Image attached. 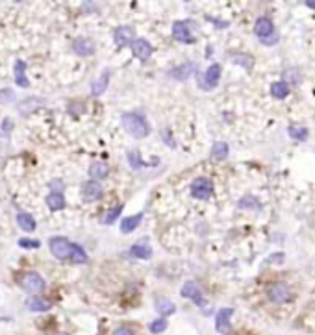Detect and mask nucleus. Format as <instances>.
I'll return each mask as SVG.
<instances>
[{
	"label": "nucleus",
	"instance_id": "1",
	"mask_svg": "<svg viewBox=\"0 0 315 335\" xmlns=\"http://www.w3.org/2000/svg\"><path fill=\"white\" fill-rule=\"evenodd\" d=\"M121 122H123V128L136 139H145L148 135V132H150L146 121L143 119V115L139 113H124L121 117Z\"/></svg>",
	"mask_w": 315,
	"mask_h": 335
},
{
	"label": "nucleus",
	"instance_id": "2",
	"mask_svg": "<svg viewBox=\"0 0 315 335\" xmlns=\"http://www.w3.org/2000/svg\"><path fill=\"white\" fill-rule=\"evenodd\" d=\"M72 246H74V243H70L69 239L60 235L52 237V239L48 241V248L54 254V258L58 259H70V256H72Z\"/></svg>",
	"mask_w": 315,
	"mask_h": 335
},
{
	"label": "nucleus",
	"instance_id": "3",
	"mask_svg": "<svg viewBox=\"0 0 315 335\" xmlns=\"http://www.w3.org/2000/svg\"><path fill=\"white\" fill-rule=\"evenodd\" d=\"M191 195L199 200H208V198L213 195V183L210 178H204V176H199L195 178L191 183Z\"/></svg>",
	"mask_w": 315,
	"mask_h": 335
},
{
	"label": "nucleus",
	"instance_id": "4",
	"mask_svg": "<svg viewBox=\"0 0 315 335\" xmlns=\"http://www.w3.org/2000/svg\"><path fill=\"white\" fill-rule=\"evenodd\" d=\"M267 297L275 304H285L291 300V289L285 283H273L267 289Z\"/></svg>",
	"mask_w": 315,
	"mask_h": 335
},
{
	"label": "nucleus",
	"instance_id": "5",
	"mask_svg": "<svg viewBox=\"0 0 315 335\" xmlns=\"http://www.w3.org/2000/svg\"><path fill=\"white\" fill-rule=\"evenodd\" d=\"M21 287H23L26 293H30V295H37V293H41V291L45 289V280H43V276H39L37 272H28V274L23 276Z\"/></svg>",
	"mask_w": 315,
	"mask_h": 335
},
{
	"label": "nucleus",
	"instance_id": "6",
	"mask_svg": "<svg viewBox=\"0 0 315 335\" xmlns=\"http://www.w3.org/2000/svg\"><path fill=\"white\" fill-rule=\"evenodd\" d=\"M189 26H191L189 21H176V23L173 24V37L180 41V43H185V45L195 43V35H193Z\"/></svg>",
	"mask_w": 315,
	"mask_h": 335
},
{
	"label": "nucleus",
	"instance_id": "7",
	"mask_svg": "<svg viewBox=\"0 0 315 335\" xmlns=\"http://www.w3.org/2000/svg\"><path fill=\"white\" fill-rule=\"evenodd\" d=\"M221 72H223V69H221L219 63L210 65L206 72H204V76L200 78V87L202 89H213V87H217L219 80H221Z\"/></svg>",
	"mask_w": 315,
	"mask_h": 335
},
{
	"label": "nucleus",
	"instance_id": "8",
	"mask_svg": "<svg viewBox=\"0 0 315 335\" xmlns=\"http://www.w3.org/2000/svg\"><path fill=\"white\" fill-rule=\"evenodd\" d=\"M234 315V309L232 307H223V309H219L215 315V328L219 334L223 335H228L232 332V326H230V317Z\"/></svg>",
	"mask_w": 315,
	"mask_h": 335
},
{
	"label": "nucleus",
	"instance_id": "9",
	"mask_svg": "<svg viewBox=\"0 0 315 335\" xmlns=\"http://www.w3.org/2000/svg\"><path fill=\"white\" fill-rule=\"evenodd\" d=\"M254 34L260 37V41L273 37V35H275V26L271 23V19H267V17H260V19L256 21V24H254Z\"/></svg>",
	"mask_w": 315,
	"mask_h": 335
},
{
	"label": "nucleus",
	"instance_id": "10",
	"mask_svg": "<svg viewBox=\"0 0 315 335\" xmlns=\"http://www.w3.org/2000/svg\"><path fill=\"white\" fill-rule=\"evenodd\" d=\"M102 197V185H100L97 180H89V182L84 183L82 187V198L85 202H95Z\"/></svg>",
	"mask_w": 315,
	"mask_h": 335
},
{
	"label": "nucleus",
	"instance_id": "11",
	"mask_svg": "<svg viewBox=\"0 0 315 335\" xmlns=\"http://www.w3.org/2000/svg\"><path fill=\"white\" fill-rule=\"evenodd\" d=\"M132 54L141 61H146L150 58V54H152V46L150 43L146 41V39H136L134 43H132Z\"/></svg>",
	"mask_w": 315,
	"mask_h": 335
},
{
	"label": "nucleus",
	"instance_id": "12",
	"mask_svg": "<svg viewBox=\"0 0 315 335\" xmlns=\"http://www.w3.org/2000/svg\"><path fill=\"white\" fill-rule=\"evenodd\" d=\"M134 28L132 26H119L115 32H113V39H115L117 46H126L132 45L136 39H134Z\"/></svg>",
	"mask_w": 315,
	"mask_h": 335
},
{
	"label": "nucleus",
	"instance_id": "13",
	"mask_svg": "<svg viewBox=\"0 0 315 335\" xmlns=\"http://www.w3.org/2000/svg\"><path fill=\"white\" fill-rule=\"evenodd\" d=\"M180 295H182L184 298H191L193 302H195L197 305H200V307L206 304V302H204V298H202V293H200V289L197 287V283L195 282H185L184 287H182V291H180Z\"/></svg>",
	"mask_w": 315,
	"mask_h": 335
},
{
	"label": "nucleus",
	"instance_id": "14",
	"mask_svg": "<svg viewBox=\"0 0 315 335\" xmlns=\"http://www.w3.org/2000/svg\"><path fill=\"white\" fill-rule=\"evenodd\" d=\"M72 50H74V54H78V56H91V54L95 52V45H93L91 39L80 37L72 43Z\"/></svg>",
	"mask_w": 315,
	"mask_h": 335
},
{
	"label": "nucleus",
	"instance_id": "15",
	"mask_svg": "<svg viewBox=\"0 0 315 335\" xmlns=\"http://www.w3.org/2000/svg\"><path fill=\"white\" fill-rule=\"evenodd\" d=\"M13 74H15V82L19 87H30V82L26 78V63L23 60L15 61V67H13Z\"/></svg>",
	"mask_w": 315,
	"mask_h": 335
},
{
	"label": "nucleus",
	"instance_id": "16",
	"mask_svg": "<svg viewBox=\"0 0 315 335\" xmlns=\"http://www.w3.org/2000/svg\"><path fill=\"white\" fill-rule=\"evenodd\" d=\"M26 305H28V309L34 311V313H45L52 307V302H50V300H46V298H43V297H32Z\"/></svg>",
	"mask_w": 315,
	"mask_h": 335
},
{
	"label": "nucleus",
	"instance_id": "17",
	"mask_svg": "<svg viewBox=\"0 0 315 335\" xmlns=\"http://www.w3.org/2000/svg\"><path fill=\"white\" fill-rule=\"evenodd\" d=\"M108 85H109V70H104V72L91 84V95L100 97L102 93L108 89Z\"/></svg>",
	"mask_w": 315,
	"mask_h": 335
},
{
	"label": "nucleus",
	"instance_id": "18",
	"mask_svg": "<svg viewBox=\"0 0 315 335\" xmlns=\"http://www.w3.org/2000/svg\"><path fill=\"white\" fill-rule=\"evenodd\" d=\"M141 221H143V213L124 217L123 221H121V232H123V234H132V232L141 224Z\"/></svg>",
	"mask_w": 315,
	"mask_h": 335
},
{
	"label": "nucleus",
	"instance_id": "19",
	"mask_svg": "<svg viewBox=\"0 0 315 335\" xmlns=\"http://www.w3.org/2000/svg\"><path fill=\"white\" fill-rule=\"evenodd\" d=\"M46 206H48L50 211H60V209H63V207L67 206L63 193H50V195L46 197Z\"/></svg>",
	"mask_w": 315,
	"mask_h": 335
},
{
	"label": "nucleus",
	"instance_id": "20",
	"mask_svg": "<svg viewBox=\"0 0 315 335\" xmlns=\"http://www.w3.org/2000/svg\"><path fill=\"white\" fill-rule=\"evenodd\" d=\"M130 254L134 258H139V259H150V256H152V248L146 244V241H139V243H136L130 248Z\"/></svg>",
	"mask_w": 315,
	"mask_h": 335
},
{
	"label": "nucleus",
	"instance_id": "21",
	"mask_svg": "<svg viewBox=\"0 0 315 335\" xmlns=\"http://www.w3.org/2000/svg\"><path fill=\"white\" fill-rule=\"evenodd\" d=\"M108 172L109 168L104 161H95V163H91V167H89V176H91L93 180H104V178L108 176Z\"/></svg>",
	"mask_w": 315,
	"mask_h": 335
},
{
	"label": "nucleus",
	"instance_id": "22",
	"mask_svg": "<svg viewBox=\"0 0 315 335\" xmlns=\"http://www.w3.org/2000/svg\"><path fill=\"white\" fill-rule=\"evenodd\" d=\"M156 311L160 313L162 317H169L176 311V305L171 302L169 298H158L156 300Z\"/></svg>",
	"mask_w": 315,
	"mask_h": 335
},
{
	"label": "nucleus",
	"instance_id": "23",
	"mask_svg": "<svg viewBox=\"0 0 315 335\" xmlns=\"http://www.w3.org/2000/svg\"><path fill=\"white\" fill-rule=\"evenodd\" d=\"M195 70H197V67L193 63H185V65H180V67L171 70V76L176 78V80H185L187 76H191Z\"/></svg>",
	"mask_w": 315,
	"mask_h": 335
},
{
	"label": "nucleus",
	"instance_id": "24",
	"mask_svg": "<svg viewBox=\"0 0 315 335\" xmlns=\"http://www.w3.org/2000/svg\"><path fill=\"white\" fill-rule=\"evenodd\" d=\"M271 95L278 100H284L289 95V85L285 84L284 80L282 82H275V84H271Z\"/></svg>",
	"mask_w": 315,
	"mask_h": 335
},
{
	"label": "nucleus",
	"instance_id": "25",
	"mask_svg": "<svg viewBox=\"0 0 315 335\" xmlns=\"http://www.w3.org/2000/svg\"><path fill=\"white\" fill-rule=\"evenodd\" d=\"M17 224L19 228L26 230V232H34L35 230V221L30 213H19L17 215Z\"/></svg>",
	"mask_w": 315,
	"mask_h": 335
},
{
	"label": "nucleus",
	"instance_id": "26",
	"mask_svg": "<svg viewBox=\"0 0 315 335\" xmlns=\"http://www.w3.org/2000/svg\"><path fill=\"white\" fill-rule=\"evenodd\" d=\"M228 156V145L224 141H215L211 146V158L213 160H224Z\"/></svg>",
	"mask_w": 315,
	"mask_h": 335
},
{
	"label": "nucleus",
	"instance_id": "27",
	"mask_svg": "<svg viewBox=\"0 0 315 335\" xmlns=\"http://www.w3.org/2000/svg\"><path fill=\"white\" fill-rule=\"evenodd\" d=\"M287 134H289V137L295 139V141H306L308 139V128H304V126L291 124V126L287 128Z\"/></svg>",
	"mask_w": 315,
	"mask_h": 335
},
{
	"label": "nucleus",
	"instance_id": "28",
	"mask_svg": "<svg viewBox=\"0 0 315 335\" xmlns=\"http://www.w3.org/2000/svg\"><path fill=\"white\" fill-rule=\"evenodd\" d=\"M167 319L165 317H162V319H156V320H152L150 324H148V330H150V334H154V335H160V334H163L165 330H167Z\"/></svg>",
	"mask_w": 315,
	"mask_h": 335
},
{
	"label": "nucleus",
	"instance_id": "29",
	"mask_svg": "<svg viewBox=\"0 0 315 335\" xmlns=\"http://www.w3.org/2000/svg\"><path fill=\"white\" fill-rule=\"evenodd\" d=\"M128 163H130L132 168H136V170H139V168L145 167V163H143V160H141V156H139L138 150H128Z\"/></svg>",
	"mask_w": 315,
	"mask_h": 335
},
{
	"label": "nucleus",
	"instance_id": "30",
	"mask_svg": "<svg viewBox=\"0 0 315 335\" xmlns=\"http://www.w3.org/2000/svg\"><path fill=\"white\" fill-rule=\"evenodd\" d=\"M238 207H239V209H246V207H248V209H256V211H260V209H261V204H260V202H258V200H256L254 197H245V198H243V200H241V202L238 204Z\"/></svg>",
	"mask_w": 315,
	"mask_h": 335
},
{
	"label": "nucleus",
	"instance_id": "31",
	"mask_svg": "<svg viewBox=\"0 0 315 335\" xmlns=\"http://www.w3.org/2000/svg\"><path fill=\"white\" fill-rule=\"evenodd\" d=\"M70 259L74 261V263H85L87 261V254H85V250L80 246V244L74 243V246H72V256H70Z\"/></svg>",
	"mask_w": 315,
	"mask_h": 335
},
{
	"label": "nucleus",
	"instance_id": "32",
	"mask_svg": "<svg viewBox=\"0 0 315 335\" xmlns=\"http://www.w3.org/2000/svg\"><path fill=\"white\" fill-rule=\"evenodd\" d=\"M121 213H123V206H115L113 209H109L108 215H106V219H104V222L106 224H113V222L121 217Z\"/></svg>",
	"mask_w": 315,
	"mask_h": 335
},
{
	"label": "nucleus",
	"instance_id": "33",
	"mask_svg": "<svg viewBox=\"0 0 315 335\" xmlns=\"http://www.w3.org/2000/svg\"><path fill=\"white\" fill-rule=\"evenodd\" d=\"M9 102H15V93L13 89H0V104H9Z\"/></svg>",
	"mask_w": 315,
	"mask_h": 335
},
{
	"label": "nucleus",
	"instance_id": "34",
	"mask_svg": "<svg viewBox=\"0 0 315 335\" xmlns=\"http://www.w3.org/2000/svg\"><path fill=\"white\" fill-rule=\"evenodd\" d=\"M19 246L21 248H39L41 243H39L37 239H26V237H23V239H19Z\"/></svg>",
	"mask_w": 315,
	"mask_h": 335
},
{
	"label": "nucleus",
	"instance_id": "35",
	"mask_svg": "<svg viewBox=\"0 0 315 335\" xmlns=\"http://www.w3.org/2000/svg\"><path fill=\"white\" fill-rule=\"evenodd\" d=\"M111 335H136V332H134L130 326H119L113 330V334Z\"/></svg>",
	"mask_w": 315,
	"mask_h": 335
},
{
	"label": "nucleus",
	"instance_id": "36",
	"mask_svg": "<svg viewBox=\"0 0 315 335\" xmlns=\"http://www.w3.org/2000/svg\"><path fill=\"white\" fill-rule=\"evenodd\" d=\"M50 189H52V193H63V182L62 180H52L50 182Z\"/></svg>",
	"mask_w": 315,
	"mask_h": 335
},
{
	"label": "nucleus",
	"instance_id": "37",
	"mask_svg": "<svg viewBox=\"0 0 315 335\" xmlns=\"http://www.w3.org/2000/svg\"><path fill=\"white\" fill-rule=\"evenodd\" d=\"M234 61H241V63H245V67H250L252 65V58H248V56H239V58H234Z\"/></svg>",
	"mask_w": 315,
	"mask_h": 335
},
{
	"label": "nucleus",
	"instance_id": "38",
	"mask_svg": "<svg viewBox=\"0 0 315 335\" xmlns=\"http://www.w3.org/2000/svg\"><path fill=\"white\" fill-rule=\"evenodd\" d=\"M2 124H4V126H2V128H4V134L11 132V128H13V121H11V119H4Z\"/></svg>",
	"mask_w": 315,
	"mask_h": 335
},
{
	"label": "nucleus",
	"instance_id": "39",
	"mask_svg": "<svg viewBox=\"0 0 315 335\" xmlns=\"http://www.w3.org/2000/svg\"><path fill=\"white\" fill-rule=\"evenodd\" d=\"M306 6H308V8L315 9V0H306Z\"/></svg>",
	"mask_w": 315,
	"mask_h": 335
},
{
	"label": "nucleus",
	"instance_id": "40",
	"mask_svg": "<svg viewBox=\"0 0 315 335\" xmlns=\"http://www.w3.org/2000/svg\"><path fill=\"white\" fill-rule=\"evenodd\" d=\"M99 335H100V334H99Z\"/></svg>",
	"mask_w": 315,
	"mask_h": 335
}]
</instances>
